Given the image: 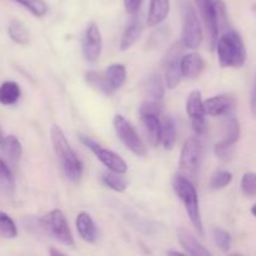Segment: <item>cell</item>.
Here are the masks:
<instances>
[{
    "instance_id": "ac0fdd59",
    "label": "cell",
    "mask_w": 256,
    "mask_h": 256,
    "mask_svg": "<svg viewBox=\"0 0 256 256\" xmlns=\"http://www.w3.org/2000/svg\"><path fill=\"white\" fill-rule=\"evenodd\" d=\"M182 76L188 79H195L202 74L205 68V62L198 52H189L180 59Z\"/></svg>"
},
{
    "instance_id": "e575fe53",
    "label": "cell",
    "mask_w": 256,
    "mask_h": 256,
    "mask_svg": "<svg viewBox=\"0 0 256 256\" xmlns=\"http://www.w3.org/2000/svg\"><path fill=\"white\" fill-rule=\"evenodd\" d=\"M142 0H124V5H125V9L129 14L134 15L138 14L142 8Z\"/></svg>"
},
{
    "instance_id": "d6986e66",
    "label": "cell",
    "mask_w": 256,
    "mask_h": 256,
    "mask_svg": "<svg viewBox=\"0 0 256 256\" xmlns=\"http://www.w3.org/2000/svg\"><path fill=\"white\" fill-rule=\"evenodd\" d=\"M76 229L80 238L89 244H94L98 240V229L94 220L88 212H82L76 216Z\"/></svg>"
},
{
    "instance_id": "f546056e",
    "label": "cell",
    "mask_w": 256,
    "mask_h": 256,
    "mask_svg": "<svg viewBox=\"0 0 256 256\" xmlns=\"http://www.w3.org/2000/svg\"><path fill=\"white\" fill-rule=\"evenodd\" d=\"M232 182V174L226 170H218L212 174L210 180V188L212 190H222Z\"/></svg>"
},
{
    "instance_id": "603a6c76",
    "label": "cell",
    "mask_w": 256,
    "mask_h": 256,
    "mask_svg": "<svg viewBox=\"0 0 256 256\" xmlns=\"http://www.w3.org/2000/svg\"><path fill=\"white\" fill-rule=\"evenodd\" d=\"M226 119H225V128H224V139L222 140V144L226 145V146L234 148L238 140L240 138V124L239 120L232 114H228Z\"/></svg>"
},
{
    "instance_id": "9c48e42d",
    "label": "cell",
    "mask_w": 256,
    "mask_h": 256,
    "mask_svg": "<svg viewBox=\"0 0 256 256\" xmlns=\"http://www.w3.org/2000/svg\"><path fill=\"white\" fill-rule=\"evenodd\" d=\"M202 152V142L196 138H189L182 145L179 166L184 176H186L192 182L196 179L198 172H199Z\"/></svg>"
},
{
    "instance_id": "ffe728a7",
    "label": "cell",
    "mask_w": 256,
    "mask_h": 256,
    "mask_svg": "<svg viewBox=\"0 0 256 256\" xmlns=\"http://www.w3.org/2000/svg\"><path fill=\"white\" fill-rule=\"evenodd\" d=\"M170 2L169 0H150L149 14H148V25L156 26L160 25L169 15Z\"/></svg>"
},
{
    "instance_id": "4316f807",
    "label": "cell",
    "mask_w": 256,
    "mask_h": 256,
    "mask_svg": "<svg viewBox=\"0 0 256 256\" xmlns=\"http://www.w3.org/2000/svg\"><path fill=\"white\" fill-rule=\"evenodd\" d=\"M165 82L162 79V76L158 74L152 75L148 80V95L152 100H156V102H162L165 95Z\"/></svg>"
},
{
    "instance_id": "d590c367",
    "label": "cell",
    "mask_w": 256,
    "mask_h": 256,
    "mask_svg": "<svg viewBox=\"0 0 256 256\" xmlns=\"http://www.w3.org/2000/svg\"><path fill=\"white\" fill-rule=\"evenodd\" d=\"M250 109H252V114L256 116V79L252 90V95H250Z\"/></svg>"
},
{
    "instance_id": "1f68e13d",
    "label": "cell",
    "mask_w": 256,
    "mask_h": 256,
    "mask_svg": "<svg viewBox=\"0 0 256 256\" xmlns=\"http://www.w3.org/2000/svg\"><path fill=\"white\" fill-rule=\"evenodd\" d=\"M212 239H214V242L222 252H228L232 248V236H230L229 232L220 229V228L212 229Z\"/></svg>"
},
{
    "instance_id": "5b68a950",
    "label": "cell",
    "mask_w": 256,
    "mask_h": 256,
    "mask_svg": "<svg viewBox=\"0 0 256 256\" xmlns=\"http://www.w3.org/2000/svg\"><path fill=\"white\" fill-rule=\"evenodd\" d=\"M199 8L200 15L206 26L208 34L210 38V46L214 50L222 28L226 22V9L222 0H195Z\"/></svg>"
},
{
    "instance_id": "74e56055",
    "label": "cell",
    "mask_w": 256,
    "mask_h": 256,
    "mask_svg": "<svg viewBox=\"0 0 256 256\" xmlns=\"http://www.w3.org/2000/svg\"><path fill=\"white\" fill-rule=\"evenodd\" d=\"M49 252H50V255H64L62 252H59V250H55V249H52Z\"/></svg>"
},
{
    "instance_id": "277c9868",
    "label": "cell",
    "mask_w": 256,
    "mask_h": 256,
    "mask_svg": "<svg viewBox=\"0 0 256 256\" xmlns=\"http://www.w3.org/2000/svg\"><path fill=\"white\" fill-rule=\"evenodd\" d=\"M85 80L92 89L109 96L124 85L126 80V68L122 64H112L104 72L90 70L85 74Z\"/></svg>"
},
{
    "instance_id": "30bf717a",
    "label": "cell",
    "mask_w": 256,
    "mask_h": 256,
    "mask_svg": "<svg viewBox=\"0 0 256 256\" xmlns=\"http://www.w3.org/2000/svg\"><path fill=\"white\" fill-rule=\"evenodd\" d=\"M79 140L88 148V149L92 150V152H94L95 156L98 158V160H100V162H102L109 170L119 172V174H125V172H128V164L120 155L116 154V152H114L112 150L102 148L99 142H95L92 138L88 136V135L80 134Z\"/></svg>"
},
{
    "instance_id": "4dcf8cb0",
    "label": "cell",
    "mask_w": 256,
    "mask_h": 256,
    "mask_svg": "<svg viewBox=\"0 0 256 256\" xmlns=\"http://www.w3.org/2000/svg\"><path fill=\"white\" fill-rule=\"evenodd\" d=\"M0 185H2V189L6 190L8 192H14V176H12V172H10L6 162H5L2 158H0Z\"/></svg>"
},
{
    "instance_id": "5bb4252c",
    "label": "cell",
    "mask_w": 256,
    "mask_h": 256,
    "mask_svg": "<svg viewBox=\"0 0 256 256\" xmlns=\"http://www.w3.org/2000/svg\"><path fill=\"white\" fill-rule=\"evenodd\" d=\"M180 52L182 49L179 48V44H175L168 54L166 65H165V84L169 89H175L184 78L180 66V59H182L179 56Z\"/></svg>"
},
{
    "instance_id": "7a4b0ae2",
    "label": "cell",
    "mask_w": 256,
    "mask_h": 256,
    "mask_svg": "<svg viewBox=\"0 0 256 256\" xmlns=\"http://www.w3.org/2000/svg\"><path fill=\"white\" fill-rule=\"evenodd\" d=\"M222 68H242L246 62V48L239 32L234 29L225 30L215 46Z\"/></svg>"
},
{
    "instance_id": "52a82bcc",
    "label": "cell",
    "mask_w": 256,
    "mask_h": 256,
    "mask_svg": "<svg viewBox=\"0 0 256 256\" xmlns=\"http://www.w3.org/2000/svg\"><path fill=\"white\" fill-rule=\"evenodd\" d=\"M162 112V102L148 100L140 106V119L144 125L145 132L148 135L150 144L154 148L159 146L160 135H162V120L160 114Z\"/></svg>"
},
{
    "instance_id": "cb8c5ba5",
    "label": "cell",
    "mask_w": 256,
    "mask_h": 256,
    "mask_svg": "<svg viewBox=\"0 0 256 256\" xmlns=\"http://www.w3.org/2000/svg\"><path fill=\"white\" fill-rule=\"evenodd\" d=\"M22 90L18 82H5L0 85V104L9 106L14 105L19 100Z\"/></svg>"
},
{
    "instance_id": "8fae6325",
    "label": "cell",
    "mask_w": 256,
    "mask_h": 256,
    "mask_svg": "<svg viewBox=\"0 0 256 256\" xmlns=\"http://www.w3.org/2000/svg\"><path fill=\"white\" fill-rule=\"evenodd\" d=\"M202 42V28L199 16L192 5L184 9V24H182V44L188 49H198Z\"/></svg>"
},
{
    "instance_id": "60d3db41",
    "label": "cell",
    "mask_w": 256,
    "mask_h": 256,
    "mask_svg": "<svg viewBox=\"0 0 256 256\" xmlns=\"http://www.w3.org/2000/svg\"><path fill=\"white\" fill-rule=\"evenodd\" d=\"M252 10H254V12L256 14V4L254 5V6H252Z\"/></svg>"
},
{
    "instance_id": "2e32d148",
    "label": "cell",
    "mask_w": 256,
    "mask_h": 256,
    "mask_svg": "<svg viewBox=\"0 0 256 256\" xmlns=\"http://www.w3.org/2000/svg\"><path fill=\"white\" fill-rule=\"evenodd\" d=\"M178 240H179L180 245H182V249L185 250L188 255L192 256H210L212 252L206 249L205 246H202L199 242H198L196 238L190 232L185 229H179L178 230Z\"/></svg>"
},
{
    "instance_id": "484cf974",
    "label": "cell",
    "mask_w": 256,
    "mask_h": 256,
    "mask_svg": "<svg viewBox=\"0 0 256 256\" xmlns=\"http://www.w3.org/2000/svg\"><path fill=\"white\" fill-rule=\"evenodd\" d=\"M122 175L124 174H119V172L108 170V172H102V182L105 186L114 190V192H124L128 188V182Z\"/></svg>"
},
{
    "instance_id": "7c38bea8",
    "label": "cell",
    "mask_w": 256,
    "mask_h": 256,
    "mask_svg": "<svg viewBox=\"0 0 256 256\" xmlns=\"http://www.w3.org/2000/svg\"><path fill=\"white\" fill-rule=\"evenodd\" d=\"M186 114L192 120V130L196 135H202L206 132V122H205L204 100L199 90H192L186 99Z\"/></svg>"
},
{
    "instance_id": "44dd1931",
    "label": "cell",
    "mask_w": 256,
    "mask_h": 256,
    "mask_svg": "<svg viewBox=\"0 0 256 256\" xmlns=\"http://www.w3.org/2000/svg\"><path fill=\"white\" fill-rule=\"evenodd\" d=\"M0 148H2V154L5 155V158H6L10 164L16 165L19 162L20 158H22V148L16 136H14V135L5 136Z\"/></svg>"
},
{
    "instance_id": "6da1fadb",
    "label": "cell",
    "mask_w": 256,
    "mask_h": 256,
    "mask_svg": "<svg viewBox=\"0 0 256 256\" xmlns=\"http://www.w3.org/2000/svg\"><path fill=\"white\" fill-rule=\"evenodd\" d=\"M50 138H52L54 152L66 179L72 182H79L82 176L84 166L80 158L68 142L62 128L55 124L52 125L50 129Z\"/></svg>"
},
{
    "instance_id": "3957f363",
    "label": "cell",
    "mask_w": 256,
    "mask_h": 256,
    "mask_svg": "<svg viewBox=\"0 0 256 256\" xmlns=\"http://www.w3.org/2000/svg\"><path fill=\"white\" fill-rule=\"evenodd\" d=\"M172 188L176 194V196L182 200L184 204L186 214L192 222V226L196 230L199 236H204V225H202V214H200L199 199H198V192L194 184L190 179H188L184 175H176L172 179Z\"/></svg>"
},
{
    "instance_id": "ab89813d",
    "label": "cell",
    "mask_w": 256,
    "mask_h": 256,
    "mask_svg": "<svg viewBox=\"0 0 256 256\" xmlns=\"http://www.w3.org/2000/svg\"><path fill=\"white\" fill-rule=\"evenodd\" d=\"M2 140H4V135H2V129H0V145L2 144Z\"/></svg>"
},
{
    "instance_id": "836d02e7",
    "label": "cell",
    "mask_w": 256,
    "mask_h": 256,
    "mask_svg": "<svg viewBox=\"0 0 256 256\" xmlns=\"http://www.w3.org/2000/svg\"><path fill=\"white\" fill-rule=\"evenodd\" d=\"M232 152H234V148L226 146V145L222 144V142H216L214 146V152L220 160L222 162H229L232 156Z\"/></svg>"
},
{
    "instance_id": "d6a6232c",
    "label": "cell",
    "mask_w": 256,
    "mask_h": 256,
    "mask_svg": "<svg viewBox=\"0 0 256 256\" xmlns=\"http://www.w3.org/2000/svg\"><path fill=\"white\" fill-rule=\"evenodd\" d=\"M242 192L246 196L255 198L256 196V172H248L242 175Z\"/></svg>"
},
{
    "instance_id": "f1b7e54d",
    "label": "cell",
    "mask_w": 256,
    "mask_h": 256,
    "mask_svg": "<svg viewBox=\"0 0 256 256\" xmlns=\"http://www.w3.org/2000/svg\"><path fill=\"white\" fill-rule=\"evenodd\" d=\"M18 235L16 225L14 220L4 212H0V236L5 239H14Z\"/></svg>"
},
{
    "instance_id": "d4e9b609",
    "label": "cell",
    "mask_w": 256,
    "mask_h": 256,
    "mask_svg": "<svg viewBox=\"0 0 256 256\" xmlns=\"http://www.w3.org/2000/svg\"><path fill=\"white\" fill-rule=\"evenodd\" d=\"M8 34L10 39L19 45H28L30 42V35L26 26L20 20H12L8 26Z\"/></svg>"
},
{
    "instance_id": "4fadbf2b",
    "label": "cell",
    "mask_w": 256,
    "mask_h": 256,
    "mask_svg": "<svg viewBox=\"0 0 256 256\" xmlns=\"http://www.w3.org/2000/svg\"><path fill=\"white\" fill-rule=\"evenodd\" d=\"M102 40L99 26L96 22H90L85 28L84 36H82V54L85 60L92 64L96 62L102 55Z\"/></svg>"
},
{
    "instance_id": "83f0119b",
    "label": "cell",
    "mask_w": 256,
    "mask_h": 256,
    "mask_svg": "<svg viewBox=\"0 0 256 256\" xmlns=\"http://www.w3.org/2000/svg\"><path fill=\"white\" fill-rule=\"evenodd\" d=\"M19 5L24 6L28 12H32L34 16L42 18L48 14V4L44 0H12Z\"/></svg>"
},
{
    "instance_id": "f35d334b",
    "label": "cell",
    "mask_w": 256,
    "mask_h": 256,
    "mask_svg": "<svg viewBox=\"0 0 256 256\" xmlns=\"http://www.w3.org/2000/svg\"><path fill=\"white\" fill-rule=\"evenodd\" d=\"M252 214L254 215V216L256 218V204L252 205Z\"/></svg>"
},
{
    "instance_id": "9a60e30c",
    "label": "cell",
    "mask_w": 256,
    "mask_h": 256,
    "mask_svg": "<svg viewBox=\"0 0 256 256\" xmlns=\"http://www.w3.org/2000/svg\"><path fill=\"white\" fill-rule=\"evenodd\" d=\"M235 105H236V99L230 94L216 95L204 100L206 115L214 118L226 116L228 114H232V110L235 109Z\"/></svg>"
},
{
    "instance_id": "ba28073f",
    "label": "cell",
    "mask_w": 256,
    "mask_h": 256,
    "mask_svg": "<svg viewBox=\"0 0 256 256\" xmlns=\"http://www.w3.org/2000/svg\"><path fill=\"white\" fill-rule=\"evenodd\" d=\"M112 125H114L118 138L128 150H130L132 154L138 155V156L146 155V146H145L144 142L139 136L134 126L122 115H115L112 119Z\"/></svg>"
},
{
    "instance_id": "8992f818",
    "label": "cell",
    "mask_w": 256,
    "mask_h": 256,
    "mask_svg": "<svg viewBox=\"0 0 256 256\" xmlns=\"http://www.w3.org/2000/svg\"><path fill=\"white\" fill-rule=\"evenodd\" d=\"M42 228L50 238L65 246H74V236L72 234L68 220L60 209H54L40 219Z\"/></svg>"
},
{
    "instance_id": "8d00e7d4",
    "label": "cell",
    "mask_w": 256,
    "mask_h": 256,
    "mask_svg": "<svg viewBox=\"0 0 256 256\" xmlns=\"http://www.w3.org/2000/svg\"><path fill=\"white\" fill-rule=\"evenodd\" d=\"M168 254L169 255H179V256H184L186 252H175V250H170V252H168Z\"/></svg>"
},
{
    "instance_id": "7402d4cb",
    "label": "cell",
    "mask_w": 256,
    "mask_h": 256,
    "mask_svg": "<svg viewBox=\"0 0 256 256\" xmlns=\"http://www.w3.org/2000/svg\"><path fill=\"white\" fill-rule=\"evenodd\" d=\"M176 142V124L172 116H166L162 120V135L160 144L165 150H172Z\"/></svg>"
},
{
    "instance_id": "e0dca14e",
    "label": "cell",
    "mask_w": 256,
    "mask_h": 256,
    "mask_svg": "<svg viewBox=\"0 0 256 256\" xmlns=\"http://www.w3.org/2000/svg\"><path fill=\"white\" fill-rule=\"evenodd\" d=\"M142 32V18L138 14H134L132 16V20L129 22L128 26L125 28L124 32H122V40H120V50L125 52V50H129L135 42H138V39L140 38Z\"/></svg>"
}]
</instances>
